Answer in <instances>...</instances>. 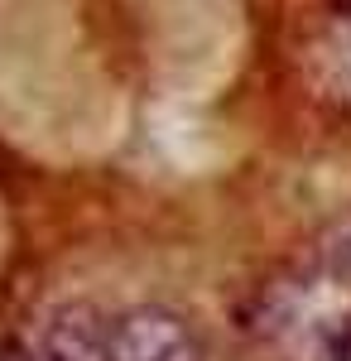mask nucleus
I'll return each instance as SVG.
<instances>
[{
	"label": "nucleus",
	"instance_id": "2",
	"mask_svg": "<svg viewBox=\"0 0 351 361\" xmlns=\"http://www.w3.org/2000/svg\"><path fill=\"white\" fill-rule=\"evenodd\" d=\"M111 337H116V318L78 299L49 313L39 333V361H111Z\"/></svg>",
	"mask_w": 351,
	"mask_h": 361
},
{
	"label": "nucleus",
	"instance_id": "1",
	"mask_svg": "<svg viewBox=\"0 0 351 361\" xmlns=\"http://www.w3.org/2000/svg\"><path fill=\"white\" fill-rule=\"evenodd\" d=\"M111 361H202L192 328L168 308H130L116 318Z\"/></svg>",
	"mask_w": 351,
	"mask_h": 361
}]
</instances>
